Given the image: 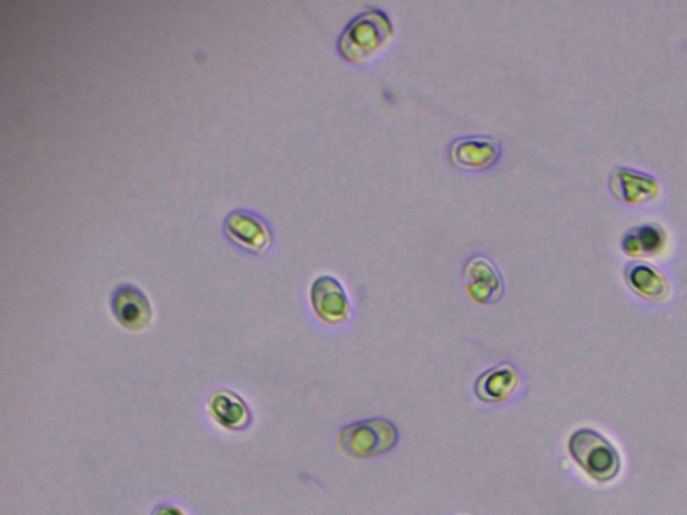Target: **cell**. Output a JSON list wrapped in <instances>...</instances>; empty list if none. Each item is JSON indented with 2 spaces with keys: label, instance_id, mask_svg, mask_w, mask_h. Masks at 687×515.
I'll list each match as a JSON object with an SVG mask.
<instances>
[{
  "label": "cell",
  "instance_id": "obj_3",
  "mask_svg": "<svg viewBox=\"0 0 687 515\" xmlns=\"http://www.w3.org/2000/svg\"><path fill=\"white\" fill-rule=\"evenodd\" d=\"M399 441V431L387 419H366L340 431L339 446L344 454L357 459H371L387 454Z\"/></svg>",
  "mask_w": 687,
  "mask_h": 515
},
{
  "label": "cell",
  "instance_id": "obj_2",
  "mask_svg": "<svg viewBox=\"0 0 687 515\" xmlns=\"http://www.w3.org/2000/svg\"><path fill=\"white\" fill-rule=\"evenodd\" d=\"M568 449L573 460L596 482L607 483L619 473L618 452L595 430L574 431L568 441Z\"/></svg>",
  "mask_w": 687,
  "mask_h": 515
},
{
  "label": "cell",
  "instance_id": "obj_13",
  "mask_svg": "<svg viewBox=\"0 0 687 515\" xmlns=\"http://www.w3.org/2000/svg\"><path fill=\"white\" fill-rule=\"evenodd\" d=\"M666 235L656 224H643L629 231L624 238V248L630 256H651L665 244Z\"/></svg>",
  "mask_w": 687,
  "mask_h": 515
},
{
  "label": "cell",
  "instance_id": "obj_1",
  "mask_svg": "<svg viewBox=\"0 0 687 515\" xmlns=\"http://www.w3.org/2000/svg\"><path fill=\"white\" fill-rule=\"evenodd\" d=\"M394 37V23L381 9H370L353 17L337 39V51L352 65L369 63L381 55Z\"/></svg>",
  "mask_w": 687,
  "mask_h": 515
},
{
  "label": "cell",
  "instance_id": "obj_9",
  "mask_svg": "<svg viewBox=\"0 0 687 515\" xmlns=\"http://www.w3.org/2000/svg\"><path fill=\"white\" fill-rule=\"evenodd\" d=\"M112 309L118 323L130 330L148 327L152 319V307L145 295L133 286L116 290L112 300Z\"/></svg>",
  "mask_w": 687,
  "mask_h": 515
},
{
  "label": "cell",
  "instance_id": "obj_11",
  "mask_svg": "<svg viewBox=\"0 0 687 515\" xmlns=\"http://www.w3.org/2000/svg\"><path fill=\"white\" fill-rule=\"evenodd\" d=\"M209 410L212 418L228 430L241 431L251 423V411L246 402L231 390H218L212 394Z\"/></svg>",
  "mask_w": 687,
  "mask_h": 515
},
{
  "label": "cell",
  "instance_id": "obj_6",
  "mask_svg": "<svg viewBox=\"0 0 687 515\" xmlns=\"http://www.w3.org/2000/svg\"><path fill=\"white\" fill-rule=\"evenodd\" d=\"M311 304L316 316L328 325H341L351 315V304L346 289L331 276H319L313 281Z\"/></svg>",
  "mask_w": 687,
  "mask_h": 515
},
{
  "label": "cell",
  "instance_id": "obj_12",
  "mask_svg": "<svg viewBox=\"0 0 687 515\" xmlns=\"http://www.w3.org/2000/svg\"><path fill=\"white\" fill-rule=\"evenodd\" d=\"M627 282L637 294L650 301H663L671 294L667 278L648 264H633L626 271Z\"/></svg>",
  "mask_w": 687,
  "mask_h": 515
},
{
  "label": "cell",
  "instance_id": "obj_7",
  "mask_svg": "<svg viewBox=\"0 0 687 515\" xmlns=\"http://www.w3.org/2000/svg\"><path fill=\"white\" fill-rule=\"evenodd\" d=\"M224 233L236 246L253 254H265L272 245V233L268 224L247 211H234L224 221Z\"/></svg>",
  "mask_w": 687,
  "mask_h": 515
},
{
  "label": "cell",
  "instance_id": "obj_10",
  "mask_svg": "<svg viewBox=\"0 0 687 515\" xmlns=\"http://www.w3.org/2000/svg\"><path fill=\"white\" fill-rule=\"evenodd\" d=\"M609 187L616 197L627 203H643L656 197L660 185L653 176L629 168H615L609 177Z\"/></svg>",
  "mask_w": 687,
  "mask_h": 515
},
{
  "label": "cell",
  "instance_id": "obj_14",
  "mask_svg": "<svg viewBox=\"0 0 687 515\" xmlns=\"http://www.w3.org/2000/svg\"><path fill=\"white\" fill-rule=\"evenodd\" d=\"M155 515H185V514H183L179 511V508H176L174 506H162L159 508Z\"/></svg>",
  "mask_w": 687,
  "mask_h": 515
},
{
  "label": "cell",
  "instance_id": "obj_5",
  "mask_svg": "<svg viewBox=\"0 0 687 515\" xmlns=\"http://www.w3.org/2000/svg\"><path fill=\"white\" fill-rule=\"evenodd\" d=\"M462 278L467 294L478 304H497L505 293L501 272L487 257L474 256L467 259Z\"/></svg>",
  "mask_w": 687,
  "mask_h": 515
},
{
  "label": "cell",
  "instance_id": "obj_4",
  "mask_svg": "<svg viewBox=\"0 0 687 515\" xmlns=\"http://www.w3.org/2000/svg\"><path fill=\"white\" fill-rule=\"evenodd\" d=\"M502 156L499 140L485 134L455 139L449 147L450 163L466 172H484L496 167Z\"/></svg>",
  "mask_w": 687,
  "mask_h": 515
},
{
  "label": "cell",
  "instance_id": "obj_8",
  "mask_svg": "<svg viewBox=\"0 0 687 515\" xmlns=\"http://www.w3.org/2000/svg\"><path fill=\"white\" fill-rule=\"evenodd\" d=\"M521 373L512 364L494 366L477 378L474 384V393L477 398L488 405H499L506 401L517 393L521 387Z\"/></svg>",
  "mask_w": 687,
  "mask_h": 515
}]
</instances>
